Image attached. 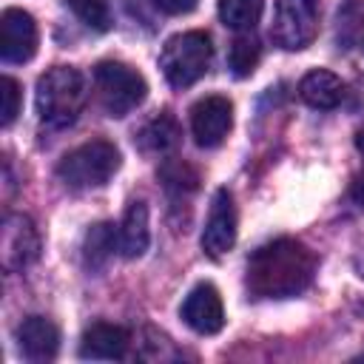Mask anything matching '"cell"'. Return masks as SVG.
<instances>
[{
    "mask_svg": "<svg viewBox=\"0 0 364 364\" xmlns=\"http://www.w3.org/2000/svg\"><path fill=\"white\" fill-rule=\"evenodd\" d=\"M316 273V256L296 239H276L253 250L245 284L256 299H287L301 293Z\"/></svg>",
    "mask_w": 364,
    "mask_h": 364,
    "instance_id": "cell-1",
    "label": "cell"
},
{
    "mask_svg": "<svg viewBox=\"0 0 364 364\" xmlns=\"http://www.w3.org/2000/svg\"><path fill=\"white\" fill-rule=\"evenodd\" d=\"M85 105V80L71 65H54L37 80V114L46 128H68Z\"/></svg>",
    "mask_w": 364,
    "mask_h": 364,
    "instance_id": "cell-2",
    "label": "cell"
},
{
    "mask_svg": "<svg viewBox=\"0 0 364 364\" xmlns=\"http://www.w3.org/2000/svg\"><path fill=\"white\" fill-rule=\"evenodd\" d=\"M119 168V151L108 139H91L68 151L57 162V176L71 191L102 188Z\"/></svg>",
    "mask_w": 364,
    "mask_h": 364,
    "instance_id": "cell-3",
    "label": "cell"
},
{
    "mask_svg": "<svg viewBox=\"0 0 364 364\" xmlns=\"http://www.w3.org/2000/svg\"><path fill=\"white\" fill-rule=\"evenodd\" d=\"M210 57L213 46L205 31H182L165 43L159 54V68L173 88H188L205 77V71L210 68Z\"/></svg>",
    "mask_w": 364,
    "mask_h": 364,
    "instance_id": "cell-4",
    "label": "cell"
},
{
    "mask_svg": "<svg viewBox=\"0 0 364 364\" xmlns=\"http://www.w3.org/2000/svg\"><path fill=\"white\" fill-rule=\"evenodd\" d=\"M94 85H97L100 105L105 108L108 117L131 114L148 94L142 74L136 68H131L125 63H114V60H105L94 68Z\"/></svg>",
    "mask_w": 364,
    "mask_h": 364,
    "instance_id": "cell-5",
    "label": "cell"
},
{
    "mask_svg": "<svg viewBox=\"0 0 364 364\" xmlns=\"http://www.w3.org/2000/svg\"><path fill=\"white\" fill-rule=\"evenodd\" d=\"M321 0H276L270 37L284 51H299L310 46L318 34Z\"/></svg>",
    "mask_w": 364,
    "mask_h": 364,
    "instance_id": "cell-6",
    "label": "cell"
},
{
    "mask_svg": "<svg viewBox=\"0 0 364 364\" xmlns=\"http://www.w3.org/2000/svg\"><path fill=\"white\" fill-rule=\"evenodd\" d=\"M0 256L6 270H23L40 256V233L26 213H9L3 219Z\"/></svg>",
    "mask_w": 364,
    "mask_h": 364,
    "instance_id": "cell-7",
    "label": "cell"
},
{
    "mask_svg": "<svg viewBox=\"0 0 364 364\" xmlns=\"http://www.w3.org/2000/svg\"><path fill=\"white\" fill-rule=\"evenodd\" d=\"M230 125H233V105L228 97L210 94V97H202L191 108V131H193L196 145H202V148L222 145Z\"/></svg>",
    "mask_w": 364,
    "mask_h": 364,
    "instance_id": "cell-8",
    "label": "cell"
},
{
    "mask_svg": "<svg viewBox=\"0 0 364 364\" xmlns=\"http://www.w3.org/2000/svg\"><path fill=\"white\" fill-rule=\"evenodd\" d=\"M236 242V205L228 188H219L210 199V210H208V222L202 230V250L213 259H219L222 253H228Z\"/></svg>",
    "mask_w": 364,
    "mask_h": 364,
    "instance_id": "cell-9",
    "label": "cell"
},
{
    "mask_svg": "<svg viewBox=\"0 0 364 364\" xmlns=\"http://www.w3.org/2000/svg\"><path fill=\"white\" fill-rule=\"evenodd\" d=\"M37 51V23L23 9H6L0 17L3 63H28Z\"/></svg>",
    "mask_w": 364,
    "mask_h": 364,
    "instance_id": "cell-10",
    "label": "cell"
},
{
    "mask_svg": "<svg viewBox=\"0 0 364 364\" xmlns=\"http://www.w3.org/2000/svg\"><path fill=\"white\" fill-rule=\"evenodd\" d=\"M182 318L185 324L199 333V336H213L225 327V307H222V299H219V290L208 282L196 284L185 301H182Z\"/></svg>",
    "mask_w": 364,
    "mask_h": 364,
    "instance_id": "cell-11",
    "label": "cell"
},
{
    "mask_svg": "<svg viewBox=\"0 0 364 364\" xmlns=\"http://www.w3.org/2000/svg\"><path fill=\"white\" fill-rule=\"evenodd\" d=\"M128 330L119 324H108V321H94L91 327H85L82 338H80V355L91 358V361H114L122 358L128 350Z\"/></svg>",
    "mask_w": 364,
    "mask_h": 364,
    "instance_id": "cell-12",
    "label": "cell"
},
{
    "mask_svg": "<svg viewBox=\"0 0 364 364\" xmlns=\"http://www.w3.org/2000/svg\"><path fill=\"white\" fill-rule=\"evenodd\" d=\"M17 341L28 361H51L60 350V330L46 316H28L17 330Z\"/></svg>",
    "mask_w": 364,
    "mask_h": 364,
    "instance_id": "cell-13",
    "label": "cell"
},
{
    "mask_svg": "<svg viewBox=\"0 0 364 364\" xmlns=\"http://www.w3.org/2000/svg\"><path fill=\"white\" fill-rule=\"evenodd\" d=\"M299 97L313 105V108H321V111H330L336 108L341 100H344V85L341 80L327 71V68H316V71H307L299 82Z\"/></svg>",
    "mask_w": 364,
    "mask_h": 364,
    "instance_id": "cell-14",
    "label": "cell"
},
{
    "mask_svg": "<svg viewBox=\"0 0 364 364\" xmlns=\"http://www.w3.org/2000/svg\"><path fill=\"white\" fill-rule=\"evenodd\" d=\"M151 230H148V205L142 199H134L122 216L119 228V250L125 259H139L148 250Z\"/></svg>",
    "mask_w": 364,
    "mask_h": 364,
    "instance_id": "cell-15",
    "label": "cell"
},
{
    "mask_svg": "<svg viewBox=\"0 0 364 364\" xmlns=\"http://www.w3.org/2000/svg\"><path fill=\"white\" fill-rule=\"evenodd\" d=\"M134 139H136V148H139L142 154H168V151H173V148L179 145V125H176V119L165 111V114L148 119V122L136 131Z\"/></svg>",
    "mask_w": 364,
    "mask_h": 364,
    "instance_id": "cell-16",
    "label": "cell"
},
{
    "mask_svg": "<svg viewBox=\"0 0 364 364\" xmlns=\"http://www.w3.org/2000/svg\"><path fill=\"white\" fill-rule=\"evenodd\" d=\"M117 233H114V225L108 222H100L94 225L88 233H85V242H82V259H85V267L88 270H102L108 264V259L114 256L117 250Z\"/></svg>",
    "mask_w": 364,
    "mask_h": 364,
    "instance_id": "cell-17",
    "label": "cell"
},
{
    "mask_svg": "<svg viewBox=\"0 0 364 364\" xmlns=\"http://www.w3.org/2000/svg\"><path fill=\"white\" fill-rule=\"evenodd\" d=\"M259 57H262L259 40H256L250 31H245V34H239V37L230 43L228 68H230L236 77H247V74H253V68L259 65Z\"/></svg>",
    "mask_w": 364,
    "mask_h": 364,
    "instance_id": "cell-18",
    "label": "cell"
},
{
    "mask_svg": "<svg viewBox=\"0 0 364 364\" xmlns=\"http://www.w3.org/2000/svg\"><path fill=\"white\" fill-rule=\"evenodd\" d=\"M262 14V0H219V17L233 31H250Z\"/></svg>",
    "mask_w": 364,
    "mask_h": 364,
    "instance_id": "cell-19",
    "label": "cell"
},
{
    "mask_svg": "<svg viewBox=\"0 0 364 364\" xmlns=\"http://www.w3.org/2000/svg\"><path fill=\"white\" fill-rule=\"evenodd\" d=\"M65 6L94 31H108L111 28V9L108 0H65Z\"/></svg>",
    "mask_w": 364,
    "mask_h": 364,
    "instance_id": "cell-20",
    "label": "cell"
},
{
    "mask_svg": "<svg viewBox=\"0 0 364 364\" xmlns=\"http://www.w3.org/2000/svg\"><path fill=\"white\" fill-rule=\"evenodd\" d=\"M159 176H162L165 188H168L171 193H191V191H196V185H199L196 171H193L191 165H185V162H165L162 171H159Z\"/></svg>",
    "mask_w": 364,
    "mask_h": 364,
    "instance_id": "cell-21",
    "label": "cell"
},
{
    "mask_svg": "<svg viewBox=\"0 0 364 364\" xmlns=\"http://www.w3.org/2000/svg\"><path fill=\"white\" fill-rule=\"evenodd\" d=\"M0 88H3L0 91V97H3V128H9L20 114V85H17V80L3 77Z\"/></svg>",
    "mask_w": 364,
    "mask_h": 364,
    "instance_id": "cell-22",
    "label": "cell"
},
{
    "mask_svg": "<svg viewBox=\"0 0 364 364\" xmlns=\"http://www.w3.org/2000/svg\"><path fill=\"white\" fill-rule=\"evenodd\" d=\"M199 0H154V6L165 14H188L196 9Z\"/></svg>",
    "mask_w": 364,
    "mask_h": 364,
    "instance_id": "cell-23",
    "label": "cell"
},
{
    "mask_svg": "<svg viewBox=\"0 0 364 364\" xmlns=\"http://www.w3.org/2000/svg\"><path fill=\"white\" fill-rule=\"evenodd\" d=\"M350 196H353V202H355L358 208H364V176H361V179H355V185H353Z\"/></svg>",
    "mask_w": 364,
    "mask_h": 364,
    "instance_id": "cell-24",
    "label": "cell"
},
{
    "mask_svg": "<svg viewBox=\"0 0 364 364\" xmlns=\"http://www.w3.org/2000/svg\"><path fill=\"white\" fill-rule=\"evenodd\" d=\"M355 148L364 154V125H361V128H358V134H355Z\"/></svg>",
    "mask_w": 364,
    "mask_h": 364,
    "instance_id": "cell-25",
    "label": "cell"
}]
</instances>
